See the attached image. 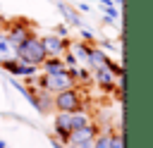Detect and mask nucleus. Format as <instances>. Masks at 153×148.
I'll list each match as a JSON object with an SVG mask.
<instances>
[{
	"label": "nucleus",
	"instance_id": "nucleus-4",
	"mask_svg": "<svg viewBox=\"0 0 153 148\" xmlns=\"http://www.w3.org/2000/svg\"><path fill=\"white\" fill-rule=\"evenodd\" d=\"M31 33H33V21H29V19H10L2 26V36L10 41L12 48L22 45Z\"/></svg>",
	"mask_w": 153,
	"mask_h": 148
},
{
	"label": "nucleus",
	"instance_id": "nucleus-13",
	"mask_svg": "<svg viewBox=\"0 0 153 148\" xmlns=\"http://www.w3.org/2000/svg\"><path fill=\"white\" fill-rule=\"evenodd\" d=\"M112 129L115 127H108L105 131H98L93 136V148H110V136H112Z\"/></svg>",
	"mask_w": 153,
	"mask_h": 148
},
{
	"label": "nucleus",
	"instance_id": "nucleus-16",
	"mask_svg": "<svg viewBox=\"0 0 153 148\" xmlns=\"http://www.w3.org/2000/svg\"><path fill=\"white\" fill-rule=\"evenodd\" d=\"M105 19H110V21H117L120 19V7L117 5H105Z\"/></svg>",
	"mask_w": 153,
	"mask_h": 148
},
{
	"label": "nucleus",
	"instance_id": "nucleus-11",
	"mask_svg": "<svg viewBox=\"0 0 153 148\" xmlns=\"http://www.w3.org/2000/svg\"><path fill=\"white\" fill-rule=\"evenodd\" d=\"M57 10L62 12V17H65V21H67L69 26H74V29L84 26V21H81V17H79L76 7H69V5H65V2H57Z\"/></svg>",
	"mask_w": 153,
	"mask_h": 148
},
{
	"label": "nucleus",
	"instance_id": "nucleus-5",
	"mask_svg": "<svg viewBox=\"0 0 153 148\" xmlns=\"http://www.w3.org/2000/svg\"><path fill=\"white\" fill-rule=\"evenodd\" d=\"M0 69H5L10 76H19V79H24V76H36V74H38V64H31V62L17 60L14 55L0 60Z\"/></svg>",
	"mask_w": 153,
	"mask_h": 148
},
{
	"label": "nucleus",
	"instance_id": "nucleus-18",
	"mask_svg": "<svg viewBox=\"0 0 153 148\" xmlns=\"http://www.w3.org/2000/svg\"><path fill=\"white\" fill-rule=\"evenodd\" d=\"M53 33H57L60 38H69V24H57L53 29Z\"/></svg>",
	"mask_w": 153,
	"mask_h": 148
},
{
	"label": "nucleus",
	"instance_id": "nucleus-2",
	"mask_svg": "<svg viewBox=\"0 0 153 148\" xmlns=\"http://www.w3.org/2000/svg\"><path fill=\"white\" fill-rule=\"evenodd\" d=\"M14 57L17 60H24V62H31V64H38L45 60V50H43V43H41V36L33 31L22 45L14 48Z\"/></svg>",
	"mask_w": 153,
	"mask_h": 148
},
{
	"label": "nucleus",
	"instance_id": "nucleus-25",
	"mask_svg": "<svg viewBox=\"0 0 153 148\" xmlns=\"http://www.w3.org/2000/svg\"><path fill=\"white\" fill-rule=\"evenodd\" d=\"M67 148H72V146H67Z\"/></svg>",
	"mask_w": 153,
	"mask_h": 148
},
{
	"label": "nucleus",
	"instance_id": "nucleus-22",
	"mask_svg": "<svg viewBox=\"0 0 153 148\" xmlns=\"http://www.w3.org/2000/svg\"><path fill=\"white\" fill-rule=\"evenodd\" d=\"M112 5H117V7H120V5H122V0H112Z\"/></svg>",
	"mask_w": 153,
	"mask_h": 148
},
{
	"label": "nucleus",
	"instance_id": "nucleus-8",
	"mask_svg": "<svg viewBox=\"0 0 153 148\" xmlns=\"http://www.w3.org/2000/svg\"><path fill=\"white\" fill-rule=\"evenodd\" d=\"M91 76H93V84H96L98 88H103V91H108V93L115 91L117 76H115L108 67H96V69H91Z\"/></svg>",
	"mask_w": 153,
	"mask_h": 148
},
{
	"label": "nucleus",
	"instance_id": "nucleus-1",
	"mask_svg": "<svg viewBox=\"0 0 153 148\" xmlns=\"http://www.w3.org/2000/svg\"><path fill=\"white\" fill-rule=\"evenodd\" d=\"M53 107L57 112H76L81 107H88L86 98H84V88L81 86H72V88H65L60 93L53 95Z\"/></svg>",
	"mask_w": 153,
	"mask_h": 148
},
{
	"label": "nucleus",
	"instance_id": "nucleus-10",
	"mask_svg": "<svg viewBox=\"0 0 153 148\" xmlns=\"http://www.w3.org/2000/svg\"><path fill=\"white\" fill-rule=\"evenodd\" d=\"M108 53L98 45V43H88V50H86V67L88 69H96V67H105L108 62Z\"/></svg>",
	"mask_w": 153,
	"mask_h": 148
},
{
	"label": "nucleus",
	"instance_id": "nucleus-12",
	"mask_svg": "<svg viewBox=\"0 0 153 148\" xmlns=\"http://www.w3.org/2000/svg\"><path fill=\"white\" fill-rule=\"evenodd\" d=\"M41 69H43L45 74H60V72H67V67H65V62H62V55H57V57H45V60L41 62Z\"/></svg>",
	"mask_w": 153,
	"mask_h": 148
},
{
	"label": "nucleus",
	"instance_id": "nucleus-7",
	"mask_svg": "<svg viewBox=\"0 0 153 148\" xmlns=\"http://www.w3.org/2000/svg\"><path fill=\"white\" fill-rule=\"evenodd\" d=\"M72 131V112H57L55 110V119H53V136L62 143H67V136Z\"/></svg>",
	"mask_w": 153,
	"mask_h": 148
},
{
	"label": "nucleus",
	"instance_id": "nucleus-17",
	"mask_svg": "<svg viewBox=\"0 0 153 148\" xmlns=\"http://www.w3.org/2000/svg\"><path fill=\"white\" fill-rule=\"evenodd\" d=\"M79 38L86 41V43H96V33L91 29H86V26H79Z\"/></svg>",
	"mask_w": 153,
	"mask_h": 148
},
{
	"label": "nucleus",
	"instance_id": "nucleus-19",
	"mask_svg": "<svg viewBox=\"0 0 153 148\" xmlns=\"http://www.w3.org/2000/svg\"><path fill=\"white\" fill-rule=\"evenodd\" d=\"M72 148H93V141H79V143H72Z\"/></svg>",
	"mask_w": 153,
	"mask_h": 148
},
{
	"label": "nucleus",
	"instance_id": "nucleus-15",
	"mask_svg": "<svg viewBox=\"0 0 153 148\" xmlns=\"http://www.w3.org/2000/svg\"><path fill=\"white\" fill-rule=\"evenodd\" d=\"M110 148H124V134L122 129H112V136H110Z\"/></svg>",
	"mask_w": 153,
	"mask_h": 148
},
{
	"label": "nucleus",
	"instance_id": "nucleus-6",
	"mask_svg": "<svg viewBox=\"0 0 153 148\" xmlns=\"http://www.w3.org/2000/svg\"><path fill=\"white\" fill-rule=\"evenodd\" d=\"M69 41H72V38H60L57 33H48V36H41V43H43L45 57H57V55H62V53L69 48Z\"/></svg>",
	"mask_w": 153,
	"mask_h": 148
},
{
	"label": "nucleus",
	"instance_id": "nucleus-21",
	"mask_svg": "<svg viewBox=\"0 0 153 148\" xmlns=\"http://www.w3.org/2000/svg\"><path fill=\"white\" fill-rule=\"evenodd\" d=\"M98 2H100L103 7H105V5H112V0H98Z\"/></svg>",
	"mask_w": 153,
	"mask_h": 148
},
{
	"label": "nucleus",
	"instance_id": "nucleus-9",
	"mask_svg": "<svg viewBox=\"0 0 153 148\" xmlns=\"http://www.w3.org/2000/svg\"><path fill=\"white\" fill-rule=\"evenodd\" d=\"M98 131H100L98 122H88V124H84V127H76V129L69 131V136H67V146L79 143V141H93V136H96Z\"/></svg>",
	"mask_w": 153,
	"mask_h": 148
},
{
	"label": "nucleus",
	"instance_id": "nucleus-23",
	"mask_svg": "<svg viewBox=\"0 0 153 148\" xmlns=\"http://www.w3.org/2000/svg\"><path fill=\"white\" fill-rule=\"evenodd\" d=\"M0 148H10V146H7V143H5V141H0Z\"/></svg>",
	"mask_w": 153,
	"mask_h": 148
},
{
	"label": "nucleus",
	"instance_id": "nucleus-24",
	"mask_svg": "<svg viewBox=\"0 0 153 148\" xmlns=\"http://www.w3.org/2000/svg\"><path fill=\"white\" fill-rule=\"evenodd\" d=\"M0 36H2V24H0Z\"/></svg>",
	"mask_w": 153,
	"mask_h": 148
},
{
	"label": "nucleus",
	"instance_id": "nucleus-20",
	"mask_svg": "<svg viewBox=\"0 0 153 148\" xmlns=\"http://www.w3.org/2000/svg\"><path fill=\"white\" fill-rule=\"evenodd\" d=\"M76 10H79V12H91V5H86V2H76Z\"/></svg>",
	"mask_w": 153,
	"mask_h": 148
},
{
	"label": "nucleus",
	"instance_id": "nucleus-14",
	"mask_svg": "<svg viewBox=\"0 0 153 148\" xmlns=\"http://www.w3.org/2000/svg\"><path fill=\"white\" fill-rule=\"evenodd\" d=\"M14 55V48L10 45V41L5 38V36H0V60H5V57H12Z\"/></svg>",
	"mask_w": 153,
	"mask_h": 148
},
{
	"label": "nucleus",
	"instance_id": "nucleus-3",
	"mask_svg": "<svg viewBox=\"0 0 153 148\" xmlns=\"http://www.w3.org/2000/svg\"><path fill=\"white\" fill-rule=\"evenodd\" d=\"M33 84L41 88V91H45V93H60V91H65V88H72V86H76L74 84V79L67 74V72H60V74H36L33 76Z\"/></svg>",
	"mask_w": 153,
	"mask_h": 148
}]
</instances>
